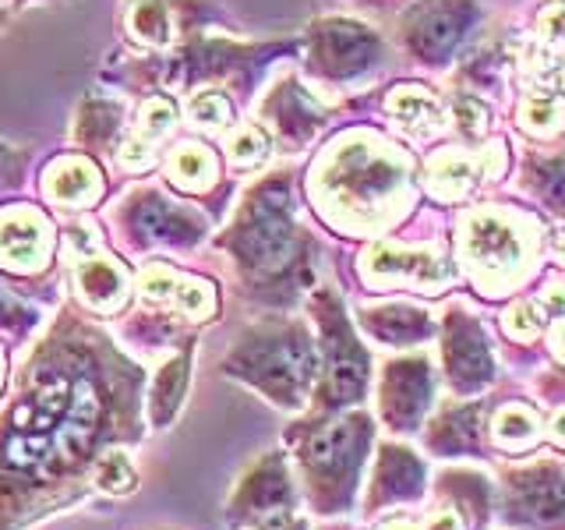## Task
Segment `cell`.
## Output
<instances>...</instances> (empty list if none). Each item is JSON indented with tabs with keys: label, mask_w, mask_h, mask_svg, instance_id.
I'll return each mask as SVG.
<instances>
[{
	"label": "cell",
	"mask_w": 565,
	"mask_h": 530,
	"mask_svg": "<svg viewBox=\"0 0 565 530\" xmlns=\"http://www.w3.org/2000/svg\"><path fill=\"white\" fill-rule=\"evenodd\" d=\"M170 124H173V106L167 99H152L146 106V117H141V128L149 135H159V131H167Z\"/></svg>",
	"instance_id": "1f68e13d"
},
{
	"label": "cell",
	"mask_w": 565,
	"mask_h": 530,
	"mask_svg": "<svg viewBox=\"0 0 565 530\" xmlns=\"http://www.w3.org/2000/svg\"><path fill=\"white\" fill-rule=\"evenodd\" d=\"M191 117L199 124H205V128H223V124L230 120V103L220 93H205L191 103Z\"/></svg>",
	"instance_id": "484cf974"
},
{
	"label": "cell",
	"mask_w": 565,
	"mask_h": 530,
	"mask_svg": "<svg viewBox=\"0 0 565 530\" xmlns=\"http://www.w3.org/2000/svg\"><path fill=\"white\" fill-rule=\"evenodd\" d=\"M541 32H544V40L565 43V8H547L541 18Z\"/></svg>",
	"instance_id": "d590c367"
},
{
	"label": "cell",
	"mask_w": 565,
	"mask_h": 530,
	"mask_svg": "<svg viewBox=\"0 0 565 530\" xmlns=\"http://www.w3.org/2000/svg\"><path fill=\"white\" fill-rule=\"evenodd\" d=\"M135 29L141 32V35H149V40H163V18H159V11L156 8H149V4H141L138 11H135Z\"/></svg>",
	"instance_id": "836d02e7"
},
{
	"label": "cell",
	"mask_w": 565,
	"mask_h": 530,
	"mask_svg": "<svg viewBox=\"0 0 565 530\" xmlns=\"http://www.w3.org/2000/svg\"><path fill=\"white\" fill-rule=\"evenodd\" d=\"M50 191L64 202H85V194L96 191V173L82 159H67L64 167L50 173Z\"/></svg>",
	"instance_id": "ffe728a7"
},
{
	"label": "cell",
	"mask_w": 565,
	"mask_h": 530,
	"mask_svg": "<svg viewBox=\"0 0 565 530\" xmlns=\"http://www.w3.org/2000/svg\"><path fill=\"white\" fill-rule=\"evenodd\" d=\"M477 181V163L459 149H446L431 159L428 167V188L441 199H463Z\"/></svg>",
	"instance_id": "5bb4252c"
},
{
	"label": "cell",
	"mask_w": 565,
	"mask_h": 530,
	"mask_svg": "<svg viewBox=\"0 0 565 530\" xmlns=\"http://www.w3.org/2000/svg\"><path fill=\"white\" fill-rule=\"evenodd\" d=\"M509 517L544 527V530H562L565 527V474L552 464H537L530 470H520L509 477Z\"/></svg>",
	"instance_id": "5b68a950"
},
{
	"label": "cell",
	"mask_w": 565,
	"mask_h": 530,
	"mask_svg": "<svg viewBox=\"0 0 565 530\" xmlns=\"http://www.w3.org/2000/svg\"><path fill=\"white\" fill-rule=\"evenodd\" d=\"M367 382V358L350 336V326L335 308L326 311V400L350 403L364 393Z\"/></svg>",
	"instance_id": "8992f818"
},
{
	"label": "cell",
	"mask_w": 565,
	"mask_h": 530,
	"mask_svg": "<svg viewBox=\"0 0 565 530\" xmlns=\"http://www.w3.org/2000/svg\"><path fill=\"white\" fill-rule=\"evenodd\" d=\"M463 255L481 279H502L523 262V234L499 212H477L463 223Z\"/></svg>",
	"instance_id": "3957f363"
},
{
	"label": "cell",
	"mask_w": 565,
	"mask_h": 530,
	"mask_svg": "<svg viewBox=\"0 0 565 530\" xmlns=\"http://www.w3.org/2000/svg\"><path fill=\"white\" fill-rule=\"evenodd\" d=\"M99 485L110 488V491H120V488H131V470L124 464L120 453H110L99 464Z\"/></svg>",
	"instance_id": "f546056e"
},
{
	"label": "cell",
	"mask_w": 565,
	"mask_h": 530,
	"mask_svg": "<svg viewBox=\"0 0 565 530\" xmlns=\"http://www.w3.org/2000/svg\"><path fill=\"white\" fill-rule=\"evenodd\" d=\"M244 247H247V258L262 265V269H276V265L287 258L290 226L279 216V209H273V205L258 209L255 223L247 226V234H244Z\"/></svg>",
	"instance_id": "7c38bea8"
},
{
	"label": "cell",
	"mask_w": 565,
	"mask_h": 530,
	"mask_svg": "<svg viewBox=\"0 0 565 530\" xmlns=\"http://www.w3.org/2000/svg\"><path fill=\"white\" fill-rule=\"evenodd\" d=\"M82 290L93 305H114L120 297V276L114 265L106 262H88L82 269Z\"/></svg>",
	"instance_id": "7402d4cb"
},
{
	"label": "cell",
	"mask_w": 565,
	"mask_h": 530,
	"mask_svg": "<svg viewBox=\"0 0 565 530\" xmlns=\"http://www.w3.org/2000/svg\"><path fill=\"white\" fill-rule=\"evenodd\" d=\"M388 110H393V117L403 124L406 131L431 135L438 128L435 96L428 93V88H420V85H403V88H396V93L388 96Z\"/></svg>",
	"instance_id": "2e32d148"
},
{
	"label": "cell",
	"mask_w": 565,
	"mask_h": 530,
	"mask_svg": "<svg viewBox=\"0 0 565 530\" xmlns=\"http://www.w3.org/2000/svg\"><path fill=\"white\" fill-rule=\"evenodd\" d=\"M420 481H424V467L420 459L411 449H399V446H388L382 449L379 459V474H375V495L371 502H406L420 495Z\"/></svg>",
	"instance_id": "8fae6325"
},
{
	"label": "cell",
	"mask_w": 565,
	"mask_h": 530,
	"mask_svg": "<svg viewBox=\"0 0 565 530\" xmlns=\"http://www.w3.org/2000/svg\"><path fill=\"white\" fill-rule=\"evenodd\" d=\"M332 181L343 188L347 202L358 209H375L382 202H388V194L399 184V163L388 152L375 149V146H347L340 156H335V173Z\"/></svg>",
	"instance_id": "277c9868"
},
{
	"label": "cell",
	"mask_w": 565,
	"mask_h": 530,
	"mask_svg": "<svg viewBox=\"0 0 565 530\" xmlns=\"http://www.w3.org/2000/svg\"><path fill=\"white\" fill-rule=\"evenodd\" d=\"M520 120H523V128L547 135L558 124V103L547 93H530L526 103H523V117Z\"/></svg>",
	"instance_id": "cb8c5ba5"
},
{
	"label": "cell",
	"mask_w": 565,
	"mask_h": 530,
	"mask_svg": "<svg viewBox=\"0 0 565 530\" xmlns=\"http://www.w3.org/2000/svg\"><path fill=\"white\" fill-rule=\"evenodd\" d=\"M446 364H449V379L459 393H473L491 379V353L484 336L477 332L473 322H467L463 315L449 318L446 329Z\"/></svg>",
	"instance_id": "9c48e42d"
},
{
	"label": "cell",
	"mask_w": 565,
	"mask_h": 530,
	"mask_svg": "<svg viewBox=\"0 0 565 530\" xmlns=\"http://www.w3.org/2000/svg\"><path fill=\"white\" fill-rule=\"evenodd\" d=\"M173 297L181 300V308L188 315H209L212 311V290L205 287V283H194V279L191 283H181Z\"/></svg>",
	"instance_id": "f1b7e54d"
},
{
	"label": "cell",
	"mask_w": 565,
	"mask_h": 530,
	"mask_svg": "<svg viewBox=\"0 0 565 530\" xmlns=\"http://www.w3.org/2000/svg\"><path fill=\"white\" fill-rule=\"evenodd\" d=\"M477 442L473 428V411H456L446 421H438V428L431 432V446L441 453H467Z\"/></svg>",
	"instance_id": "44dd1931"
},
{
	"label": "cell",
	"mask_w": 565,
	"mask_h": 530,
	"mask_svg": "<svg viewBox=\"0 0 565 530\" xmlns=\"http://www.w3.org/2000/svg\"><path fill=\"white\" fill-rule=\"evenodd\" d=\"M265 152H269V141H265V135L258 128H241L234 135V141H230V159L241 163V167L258 163Z\"/></svg>",
	"instance_id": "d4e9b609"
},
{
	"label": "cell",
	"mask_w": 565,
	"mask_h": 530,
	"mask_svg": "<svg viewBox=\"0 0 565 530\" xmlns=\"http://www.w3.org/2000/svg\"><path fill=\"white\" fill-rule=\"evenodd\" d=\"M459 40V14L452 8H435L417 22L414 43L428 61H435L438 53H446Z\"/></svg>",
	"instance_id": "ac0fdd59"
},
{
	"label": "cell",
	"mask_w": 565,
	"mask_h": 530,
	"mask_svg": "<svg viewBox=\"0 0 565 530\" xmlns=\"http://www.w3.org/2000/svg\"><path fill=\"white\" fill-rule=\"evenodd\" d=\"M141 294L149 300H170L177 294V279L163 265H152V269L141 273Z\"/></svg>",
	"instance_id": "4316f807"
},
{
	"label": "cell",
	"mask_w": 565,
	"mask_h": 530,
	"mask_svg": "<svg viewBox=\"0 0 565 530\" xmlns=\"http://www.w3.org/2000/svg\"><path fill=\"white\" fill-rule=\"evenodd\" d=\"M170 167H173V177L181 184H202L212 173V156L202 146H184L170 159Z\"/></svg>",
	"instance_id": "603a6c76"
},
{
	"label": "cell",
	"mask_w": 565,
	"mask_h": 530,
	"mask_svg": "<svg viewBox=\"0 0 565 530\" xmlns=\"http://www.w3.org/2000/svg\"><path fill=\"white\" fill-rule=\"evenodd\" d=\"M562 88H565V75H562Z\"/></svg>",
	"instance_id": "b9f144b4"
},
{
	"label": "cell",
	"mask_w": 565,
	"mask_h": 530,
	"mask_svg": "<svg viewBox=\"0 0 565 530\" xmlns=\"http://www.w3.org/2000/svg\"><path fill=\"white\" fill-rule=\"evenodd\" d=\"M287 509H290V485H287V474H282V464H279V459H265V464L244 481L237 512H244L247 520H258V523L279 527V523H287Z\"/></svg>",
	"instance_id": "30bf717a"
},
{
	"label": "cell",
	"mask_w": 565,
	"mask_h": 530,
	"mask_svg": "<svg viewBox=\"0 0 565 530\" xmlns=\"http://www.w3.org/2000/svg\"><path fill=\"white\" fill-rule=\"evenodd\" d=\"M456 117H459V124H463V131H467V135H484V128H488L484 106H481V103H473V99H459Z\"/></svg>",
	"instance_id": "4dcf8cb0"
},
{
	"label": "cell",
	"mask_w": 565,
	"mask_h": 530,
	"mask_svg": "<svg viewBox=\"0 0 565 530\" xmlns=\"http://www.w3.org/2000/svg\"><path fill=\"white\" fill-rule=\"evenodd\" d=\"M552 438L565 446V406H558L555 417H552Z\"/></svg>",
	"instance_id": "ab89813d"
},
{
	"label": "cell",
	"mask_w": 565,
	"mask_h": 530,
	"mask_svg": "<svg viewBox=\"0 0 565 530\" xmlns=\"http://www.w3.org/2000/svg\"><path fill=\"white\" fill-rule=\"evenodd\" d=\"M382 530H420V527L411 523V520H393V523H385Z\"/></svg>",
	"instance_id": "60d3db41"
},
{
	"label": "cell",
	"mask_w": 565,
	"mask_h": 530,
	"mask_svg": "<svg viewBox=\"0 0 565 530\" xmlns=\"http://www.w3.org/2000/svg\"><path fill=\"white\" fill-rule=\"evenodd\" d=\"M43 237H46V230L32 212H11V216L0 223V255L11 258L14 265H29L32 255L43 252Z\"/></svg>",
	"instance_id": "9a60e30c"
},
{
	"label": "cell",
	"mask_w": 565,
	"mask_h": 530,
	"mask_svg": "<svg viewBox=\"0 0 565 530\" xmlns=\"http://www.w3.org/2000/svg\"><path fill=\"white\" fill-rule=\"evenodd\" d=\"M431 396V375L424 361H396L382 379V414L393 428H414Z\"/></svg>",
	"instance_id": "ba28073f"
},
{
	"label": "cell",
	"mask_w": 565,
	"mask_h": 530,
	"mask_svg": "<svg viewBox=\"0 0 565 530\" xmlns=\"http://www.w3.org/2000/svg\"><path fill=\"white\" fill-rule=\"evenodd\" d=\"M152 159V149H149V141H141V138H131V141H124V149H120V163L128 167V170H138V167H146Z\"/></svg>",
	"instance_id": "e575fe53"
},
{
	"label": "cell",
	"mask_w": 565,
	"mask_h": 530,
	"mask_svg": "<svg viewBox=\"0 0 565 530\" xmlns=\"http://www.w3.org/2000/svg\"><path fill=\"white\" fill-rule=\"evenodd\" d=\"M541 329V311L534 305H516L505 315V332L516 336V340H530Z\"/></svg>",
	"instance_id": "83f0119b"
},
{
	"label": "cell",
	"mask_w": 565,
	"mask_h": 530,
	"mask_svg": "<svg viewBox=\"0 0 565 530\" xmlns=\"http://www.w3.org/2000/svg\"><path fill=\"white\" fill-rule=\"evenodd\" d=\"M552 350H555V358L565 364V322H558V326L552 329Z\"/></svg>",
	"instance_id": "f35d334b"
},
{
	"label": "cell",
	"mask_w": 565,
	"mask_h": 530,
	"mask_svg": "<svg viewBox=\"0 0 565 530\" xmlns=\"http://www.w3.org/2000/svg\"><path fill=\"white\" fill-rule=\"evenodd\" d=\"M364 326L385 343H417L431 332V318L420 308H375L364 315Z\"/></svg>",
	"instance_id": "4fadbf2b"
},
{
	"label": "cell",
	"mask_w": 565,
	"mask_h": 530,
	"mask_svg": "<svg viewBox=\"0 0 565 530\" xmlns=\"http://www.w3.org/2000/svg\"><path fill=\"white\" fill-rule=\"evenodd\" d=\"M484 163H488L491 173H499V170L505 167V146H499V141H491L488 152H484Z\"/></svg>",
	"instance_id": "8d00e7d4"
},
{
	"label": "cell",
	"mask_w": 565,
	"mask_h": 530,
	"mask_svg": "<svg viewBox=\"0 0 565 530\" xmlns=\"http://www.w3.org/2000/svg\"><path fill=\"white\" fill-rule=\"evenodd\" d=\"M367 279H379L385 287H424L438 290L449 283V265L435 252H403V247H375L364 258Z\"/></svg>",
	"instance_id": "52a82bcc"
},
{
	"label": "cell",
	"mask_w": 565,
	"mask_h": 530,
	"mask_svg": "<svg viewBox=\"0 0 565 530\" xmlns=\"http://www.w3.org/2000/svg\"><path fill=\"white\" fill-rule=\"evenodd\" d=\"M544 194L552 205L555 202L565 205V159H555V163L544 170Z\"/></svg>",
	"instance_id": "d6a6232c"
},
{
	"label": "cell",
	"mask_w": 565,
	"mask_h": 530,
	"mask_svg": "<svg viewBox=\"0 0 565 530\" xmlns=\"http://www.w3.org/2000/svg\"><path fill=\"white\" fill-rule=\"evenodd\" d=\"M375 53V40L364 25H329L326 32V57L332 67H364Z\"/></svg>",
	"instance_id": "e0dca14e"
},
{
	"label": "cell",
	"mask_w": 565,
	"mask_h": 530,
	"mask_svg": "<svg viewBox=\"0 0 565 530\" xmlns=\"http://www.w3.org/2000/svg\"><path fill=\"white\" fill-rule=\"evenodd\" d=\"M537 438V414L523 403H509L494 414V442L505 449H523Z\"/></svg>",
	"instance_id": "d6986e66"
},
{
	"label": "cell",
	"mask_w": 565,
	"mask_h": 530,
	"mask_svg": "<svg viewBox=\"0 0 565 530\" xmlns=\"http://www.w3.org/2000/svg\"><path fill=\"white\" fill-rule=\"evenodd\" d=\"M241 371L252 382H258L265 393L279 403H297L305 393L308 379L315 375V353L311 343L300 332L269 336L265 343H255L241 358Z\"/></svg>",
	"instance_id": "7a4b0ae2"
},
{
	"label": "cell",
	"mask_w": 565,
	"mask_h": 530,
	"mask_svg": "<svg viewBox=\"0 0 565 530\" xmlns=\"http://www.w3.org/2000/svg\"><path fill=\"white\" fill-rule=\"evenodd\" d=\"M367 446V417H343L326 424L322 432H315L305 446V467L315 491L322 495V502H343L353 477L361 474Z\"/></svg>",
	"instance_id": "6da1fadb"
},
{
	"label": "cell",
	"mask_w": 565,
	"mask_h": 530,
	"mask_svg": "<svg viewBox=\"0 0 565 530\" xmlns=\"http://www.w3.org/2000/svg\"><path fill=\"white\" fill-rule=\"evenodd\" d=\"M544 300L552 305L555 311H565V283H555V287L544 290Z\"/></svg>",
	"instance_id": "74e56055"
}]
</instances>
